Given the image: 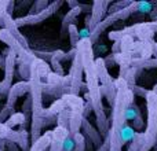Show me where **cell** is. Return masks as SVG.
Listing matches in <instances>:
<instances>
[{
	"label": "cell",
	"mask_w": 157,
	"mask_h": 151,
	"mask_svg": "<svg viewBox=\"0 0 157 151\" xmlns=\"http://www.w3.org/2000/svg\"><path fill=\"white\" fill-rule=\"evenodd\" d=\"M131 68L138 69V70L157 68V59H156V58H150V59H142V58H132V61H131Z\"/></svg>",
	"instance_id": "15"
},
{
	"label": "cell",
	"mask_w": 157,
	"mask_h": 151,
	"mask_svg": "<svg viewBox=\"0 0 157 151\" xmlns=\"http://www.w3.org/2000/svg\"><path fill=\"white\" fill-rule=\"evenodd\" d=\"M65 109H68V106H66L65 100H63L62 98H59V99L55 100L48 109H46V111L48 114H52V116H58V114H59L61 111H63Z\"/></svg>",
	"instance_id": "17"
},
{
	"label": "cell",
	"mask_w": 157,
	"mask_h": 151,
	"mask_svg": "<svg viewBox=\"0 0 157 151\" xmlns=\"http://www.w3.org/2000/svg\"><path fill=\"white\" fill-rule=\"evenodd\" d=\"M0 25H3V28H4L7 32H10V35L13 36L15 40H18L19 41V44H21L24 48H26V50H29V44H28V40H26V37H25L24 35H22L21 32H19V28L15 25V22H14V18H13V15H10V14H6L4 17H3V19H2V24Z\"/></svg>",
	"instance_id": "7"
},
{
	"label": "cell",
	"mask_w": 157,
	"mask_h": 151,
	"mask_svg": "<svg viewBox=\"0 0 157 151\" xmlns=\"http://www.w3.org/2000/svg\"><path fill=\"white\" fill-rule=\"evenodd\" d=\"M68 4L71 6L72 8H76V7H78V6H80V3H78V2H72V0H69Z\"/></svg>",
	"instance_id": "30"
},
{
	"label": "cell",
	"mask_w": 157,
	"mask_h": 151,
	"mask_svg": "<svg viewBox=\"0 0 157 151\" xmlns=\"http://www.w3.org/2000/svg\"><path fill=\"white\" fill-rule=\"evenodd\" d=\"M128 88L132 91V94L134 95H138V96H146L147 95V92H149V89H146V88H142V87H139V85H132V87H128Z\"/></svg>",
	"instance_id": "24"
},
{
	"label": "cell",
	"mask_w": 157,
	"mask_h": 151,
	"mask_svg": "<svg viewBox=\"0 0 157 151\" xmlns=\"http://www.w3.org/2000/svg\"><path fill=\"white\" fill-rule=\"evenodd\" d=\"M4 125L7 128H10V129H13V128L15 127H21L19 129H25V127H26V120H25V116L22 113H14L13 116L10 117V118L7 120V121L4 122Z\"/></svg>",
	"instance_id": "16"
},
{
	"label": "cell",
	"mask_w": 157,
	"mask_h": 151,
	"mask_svg": "<svg viewBox=\"0 0 157 151\" xmlns=\"http://www.w3.org/2000/svg\"><path fill=\"white\" fill-rule=\"evenodd\" d=\"M65 100L68 109L71 110V118H69V136L73 138L75 135L80 133L81 131V122L84 118V100L78 95L66 94L62 96Z\"/></svg>",
	"instance_id": "3"
},
{
	"label": "cell",
	"mask_w": 157,
	"mask_h": 151,
	"mask_svg": "<svg viewBox=\"0 0 157 151\" xmlns=\"http://www.w3.org/2000/svg\"><path fill=\"white\" fill-rule=\"evenodd\" d=\"M95 69H97V76L102 87H114V80L108 72V66L105 63L103 58H97L95 59Z\"/></svg>",
	"instance_id": "12"
},
{
	"label": "cell",
	"mask_w": 157,
	"mask_h": 151,
	"mask_svg": "<svg viewBox=\"0 0 157 151\" xmlns=\"http://www.w3.org/2000/svg\"><path fill=\"white\" fill-rule=\"evenodd\" d=\"M36 61V59H35ZM29 83V98L32 100V118H30V144L35 143L43 133V122H44V106H43V81L39 74L36 63H32L30 68Z\"/></svg>",
	"instance_id": "2"
},
{
	"label": "cell",
	"mask_w": 157,
	"mask_h": 151,
	"mask_svg": "<svg viewBox=\"0 0 157 151\" xmlns=\"http://www.w3.org/2000/svg\"><path fill=\"white\" fill-rule=\"evenodd\" d=\"M73 142H75V149L73 151H86V147H87V140L81 133H77L75 135L73 138Z\"/></svg>",
	"instance_id": "22"
},
{
	"label": "cell",
	"mask_w": 157,
	"mask_h": 151,
	"mask_svg": "<svg viewBox=\"0 0 157 151\" xmlns=\"http://www.w3.org/2000/svg\"><path fill=\"white\" fill-rule=\"evenodd\" d=\"M4 149L7 151H22L15 143H13V142H6V140H4Z\"/></svg>",
	"instance_id": "27"
},
{
	"label": "cell",
	"mask_w": 157,
	"mask_h": 151,
	"mask_svg": "<svg viewBox=\"0 0 157 151\" xmlns=\"http://www.w3.org/2000/svg\"><path fill=\"white\" fill-rule=\"evenodd\" d=\"M97 151H110V142H109V138H108V136H105V138H103L102 144L98 147Z\"/></svg>",
	"instance_id": "26"
},
{
	"label": "cell",
	"mask_w": 157,
	"mask_h": 151,
	"mask_svg": "<svg viewBox=\"0 0 157 151\" xmlns=\"http://www.w3.org/2000/svg\"><path fill=\"white\" fill-rule=\"evenodd\" d=\"M152 91H153V92H155V94L157 95V84H156V85H155V88H153V89H152Z\"/></svg>",
	"instance_id": "34"
},
{
	"label": "cell",
	"mask_w": 157,
	"mask_h": 151,
	"mask_svg": "<svg viewBox=\"0 0 157 151\" xmlns=\"http://www.w3.org/2000/svg\"><path fill=\"white\" fill-rule=\"evenodd\" d=\"M0 69H3V70H4V58H3L2 52H0Z\"/></svg>",
	"instance_id": "31"
},
{
	"label": "cell",
	"mask_w": 157,
	"mask_h": 151,
	"mask_svg": "<svg viewBox=\"0 0 157 151\" xmlns=\"http://www.w3.org/2000/svg\"><path fill=\"white\" fill-rule=\"evenodd\" d=\"M63 4L62 0H55V2H51L50 3V6L46 8V10H43L41 13L39 14H33V15H30V14H28V15L25 17H18V18L14 19V22H15V25L18 28L21 26H29V25H37V24H41L43 21H46V19H48L50 17H52L55 13H57L58 10H59V7Z\"/></svg>",
	"instance_id": "4"
},
{
	"label": "cell",
	"mask_w": 157,
	"mask_h": 151,
	"mask_svg": "<svg viewBox=\"0 0 157 151\" xmlns=\"http://www.w3.org/2000/svg\"><path fill=\"white\" fill-rule=\"evenodd\" d=\"M153 55H155V58L157 59V43L153 44Z\"/></svg>",
	"instance_id": "32"
},
{
	"label": "cell",
	"mask_w": 157,
	"mask_h": 151,
	"mask_svg": "<svg viewBox=\"0 0 157 151\" xmlns=\"http://www.w3.org/2000/svg\"><path fill=\"white\" fill-rule=\"evenodd\" d=\"M50 3L51 2H48V0H36V2L32 3V7L29 8V14L30 15H33V14L41 13L43 10H46V8L48 7Z\"/></svg>",
	"instance_id": "20"
},
{
	"label": "cell",
	"mask_w": 157,
	"mask_h": 151,
	"mask_svg": "<svg viewBox=\"0 0 157 151\" xmlns=\"http://www.w3.org/2000/svg\"><path fill=\"white\" fill-rule=\"evenodd\" d=\"M69 77H71V95H78L81 91V87H83V76H84V70H83V63H81V58L77 54L75 55L73 61H72V66H71V72H69Z\"/></svg>",
	"instance_id": "5"
},
{
	"label": "cell",
	"mask_w": 157,
	"mask_h": 151,
	"mask_svg": "<svg viewBox=\"0 0 157 151\" xmlns=\"http://www.w3.org/2000/svg\"><path fill=\"white\" fill-rule=\"evenodd\" d=\"M69 118H71V110L65 109V110L61 111L57 116V127L66 128L69 131Z\"/></svg>",
	"instance_id": "19"
},
{
	"label": "cell",
	"mask_w": 157,
	"mask_h": 151,
	"mask_svg": "<svg viewBox=\"0 0 157 151\" xmlns=\"http://www.w3.org/2000/svg\"><path fill=\"white\" fill-rule=\"evenodd\" d=\"M130 3H131V2H113L110 6H109L108 13H109V14L116 13V11H119V10H121V8L127 7V6L130 4Z\"/></svg>",
	"instance_id": "23"
},
{
	"label": "cell",
	"mask_w": 157,
	"mask_h": 151,
	"mask_svg": "<svg viewBox=\"0 0 157 151\" xmlns=\"http://www.w3.org/2000/svg\"><path fill=\"white\" fill-rule=\"evenodd\" d=\"M136 135V132L134 131V128L132 127H130V125H125L124 128H123V131H121V142H123V144H125V143H128V142H131L134 139V136Z\"/></svg>",
	"instance_id": "21"
},
{
	"label": "cell",
	"mask_w": 157,
	"mask_h": 151,
	"mask_svg": "<svg viewBox=\"0 0 157 151\" xmlns=\"http://www.w3.org/2000/svg\"><path fill=\"white\" fill-rule=\"evenodd\" d=\"M147 26L152 29L153 33H157V21H150V22H146Z\"/></svg>",
	"instance_id": "29"
},
{
	"label": "cell",
	"mask_w": 157,
	"mask_h": 151,
	"mask_svg": "<svg viewBox=\"0 0 157 151\" xmlns=\"http://www.w3.org/2000/svg\"><path fill=\"white\" fill-rule=\"evenodd\" d=\"M114 85H116V99H114V105L112 107V114L109 122H110V128L108 132V138L110 142V151H123V142H121V131L123 128L127 125V120H125V111L127 107L134 102V96L130 88H128L127 83L124 78L117 77L114 80Z\"/></svg>",
	"instance_id": "1"
},
{
	"label": "cell",
	"mask_w": 157,
	"mask_h": 151,
	"mask_svg": "<svg viewBox=\"0 0 157 151\" xmlns=\"http://www.w3.org/2000/svg\"><path fill=\"white\" fill-rule=\"evenodd\" d=\"M8 4H10V0H0V24H2L3 17L7 14Z\"/></svg>",
	"instance_id": "25"
},
{
	"label": "cell",
	"mask_w": 157,
	"mask_h": 151,
	"mask_svg": "<svg viewBox=\"0 0 157 151\" xmlns=\"http://www.w3.org/2000/svg\"><path fill=\"white\" fill-rule=\"evenodd\" d=\"M52 140V131H47L46 133L40 136L35 143L30 144L29 151H46L47 149H50V144Z\"/></svg>",
	"instance_id": "14"
},
{
	"label": "cell",
	"mask_w": 157,
	"mask_h": 151,
	"mask_svg": "<svg viewBox=\"0 0 157 151\" xmlns=\"http://www.w3.org/2000/svg\"><path fill=\"white\" fill-rule=\"evenodd\" d=\"M4 150V140H0V151Z\"/></svg>",
	"instance_id": "33"
},
{
	"label": "cell",
	"mask_w": 157,
	"mask_h": 151,
	"mask_svg": "<svg viewBox=\"0 0 157 151\" xmlns=\"http://www.w3.org/2000/svg\"><path fill=\"white\" fill-rule=\"evenodd\" d=\"M25 94H29V83L28 81H19V83L14 84L13 87H11L10 92H8L7 98H6V106H8V107L14 109L15 107V103L17 100H18L19 96H24Z\"/></svg>",
	"instance_id": "8"
},
{
	"label": "cell",
	"mask_w": 157,
	"mask_h": 151,
	"mask_svg": "<svg viewBox=\"0 0 157 151\" xmlns=\"http://www.w3.org/2000/svg\"><path fill=\"white\" fill-rule=\"evenodd\" d=\"M68 36H69V41H71L72 47L76 48L78 41H80V30L77 29V26L75 24L68 28Z\"/></svg>",
	"instance_id": "18"
},
{
	"label": "cell",
	"mask_w": 157,
	"mask_h": 151,
	"mask_svg": "<svg viewBox=\"0 0 157 151\" xmlns=\"http://www.w3.org/2000/svg\"><path fill=\"white\" fill-rule=\"evenodd\" d=\"M112 4V2L108 0H95L92 2L91 6V25H90V32L97 26L99 22H102L105 19V15L109 10V6Z\"/></svg>",
	"instance_id": "6"
},
{
	"label": "cell",
	"mask_w": 157,
	"mask_h": 151,
	"mask_svg": "<svg viewBox=\"0 0 157 151\" xmlns=\"http://www.w3.org/2000/svg\"><path fill=\"white\" fill-rule=\"evenodd\" d=\"M84 7H86V6L80 4L76 8H71V10L65 14V17H63V19H62V26H61V35L62 36H65L66 33H68V28L71 26V25H73L75 19H76L77 17L84 11L83 10Z\"/></svg>",
	"instance_id": "13"
},
{
	"label": "cell",
	"mask_w": 157,
	"mask_h": 151,
	"mask_svg": "<svg viewBox=\"0 0 157 151\" xmlns=\"http://www.w3.org/2000/svg\"><path fill=\"white\" fill-rule=\"evenodd\" d=\"M125 120L127 122H131V127L135 131H142L145 127V120L142 117V113L139 110L138 105L135 102H132L130 106L127 107V111H125Z\"/></svg>",
	"instance_id": "9"
},
{
	"label": "cell",
	"mask_w": 157,
	"mask_h": 151,
	"mask_svg": "<svg viewBox=\"0 0 157 151\" xmlns=\"http://www.w3.org/2000/svg\"><path fill=\"white\" fill-rule=\"evenodd\" d=\"M80 133L86 138V140H90L92 144H94L95 147H99L101 144H102V136H101V133L98 132V129H95L94 127H92L91 124H90V121L87 118H83V122H81V131Z\"/></svg>",
	"instance_id": "10"
},
{
	"label": "cell",
	"mask_w": 157,
	"mask_h": 151,
	"mask_svg": "<svg viewBox=\"0 0 157 151\" xmlns=\"http://www.w3.org/2000/svg\"><path fill=\"white\" fill-rule=\"evenodd\" d=\"M75 149V142H73V139L69 136L68 139H66V142H65V147H63V151H73Z\"/></svg>",
	"instance_id": "28"
},
{
	"label": "cell",
	"mask_w": 157,
	"mask_h": 151,
	"mask_svg": "<svg viewBox=\"0 0 157 151\" xmlns=\"http://www.w3.org/2000/svg\"><path fill=\"white\" fill-rule=\"evenodd\" d=\"M69 138V131L66 128L57 127L52 129V140L50 144V151H63L65 142Z\"/></svg>",
	"instance_id": "11"
}]
</instances>
